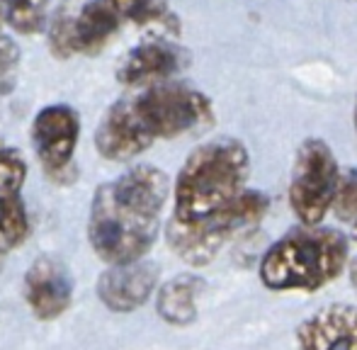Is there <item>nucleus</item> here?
<instances>
[{"instance_id":"obj_6","label":"nucleus","mask_w":357,"mask_h":350,"mask_svg":"<svg viewBox=\"0 0 357 350\" xmlns=\"http://www.w3.org/2000/svg\"><path fill=\"white\" fill-rule=\"evenodd\" d=\"M132 100L144 129L153 142L202 132L214 122L212 100L199 90L178 83L153 86Z\"/></svg>"},{"instance_id":"obj_12","label":"nucleus","mask_w":357,"mask_h":350,"mask_svg":"<svg viewBox=\"0 0 357 350\" xmlns=\"http://www.w3.org/2000/svg\"><path fill=\"white\" fill-rule=\"evenodd\" d=\"M24 299L42 321L59 319L73 299V282L66 265L54 256H42L24 275Z\"/></svg>"},{"instance_id":"obj_18","label":"nucleus","mask_w":357,"mask_h":350,"mask_svg":"<svg viewBox=\"0 0 357 350\" xmlns=\"http://www.w3.org/2000/svg\"><path fill=\"white\" fill-rule=\"evenodd\" d=\"M333 212L340 222H357V168L340 178V188L335 195Z\"/></svg>"},{"instance_id":"obj_24","label":"nucleus","mask_w":357,"mask_h":350,"mask_svg":"<svg viewBox=\"0 0 357 350\" xmlns=\"http://www.w3.org/2000/svg\"><path fill=\"white\" fill-rule=\"evenodd\" d=\"M0 22H3V13H0Z\"/></svg>"},{"instance_id":"obj_2","label":"nucleus","mask_w":357,"mask_h":350,"mask_svg":"<svg viewBox=\"0 0 357 350\" xmlns=\"http://www.w3.org/2000/svg\"><path fill=\"white\" fill-rule=\"evenodd\" d=\"M248 149L234 137L199 144L183 163L173 185V222L195 224L224 209L245 192Z\"/></svg>"},{"instance_id":"obj_10","label":"nucleus","mask_w":357,"mask_h":350,"mask_svg":"<svg viewBox=\"0 0 357 350\" xmlns=\"http://www.w3.org/2000/svg\"><path fill=\"white\" fill-rule=\"evenodd\" d=\"M188 52L170 39H146L119 63L117 78L124 86H163L188 66Z\"/></svg>"},{"instance_id":"obj_13","label":"nucleus","mask_w":357,"mask_h":350,"mask_svg":"<svg viewBox=\"0 0 357 350\" xmlns=\"http://www.w3.org/2000/svg\"><path fill=\"white\" fill-rule=\"evenodd\" d=\"M151 144L153 139L144 129L132 98L112 105L95 132V146L107 161H129L144 153Z\"/></svg>"},{"instance_id":"obj_16","label":"nucleus","mask_w":357,"mask_h":350,"mask_svg":"<svg viewBox=\"0 0 357 350\" xmlns=\"http://www.w3.org/2000/svg\"><path fill=\"white\" fill-rule=\"evenodd\" d=\"M29 219L20 192L0 188V256H8L13 248L27 238Z\"/></svg>"},{"instance_id":"obj_20","label":"nucleus","mask_w":357,"mask_h":350,"mask_svg":"<svg viewBox=\"0 0 357 350\" xmlns=\"http://www.w3.org/2000/svg\"><path fill=\"white\" fill-rule=\"evenodd\" d=\"M24 175H27V166L20 158V153L0 149V188L20 192V188L24 183Z\"/></svg>"},{"instance_id":"obj_17","label":"nucleus","mask_w":357,"mask_h":350,"mask_svg":"<svg viewBox=\"0 0 357 350\" xmlns=\"http://www.w3.org/2000/svg\"><path fill=\"white\" fill-rule=\"evenodd\" d=\"M47 8L49 0H8L5 17L20 34H34L47 22Z\"/></svg>"},{"instance_id":"obj_1","label":"nucleus","mask_w":357,"mask_h":350,"mask_svg":"<svg viewBox=\"0 0 357 350\" xmlns=\"http://www.w3.org/2000/svg\"><path fill=\"white\" fill-rule=\"evenodd\" d=\"M168 195V175L155 166H134L100 185L88 219L93 251L109 265L144 261L158 236Z\"/></svg>"},{"instance_id":"obj_14","label":"nucleus","mask_w":357,"mask_h":350,"mask_svg":"<svg viewBox=\"0 0 357 350\" xmlns=\"http://www.w3.org/2000/svg\"><path fill=\"white\" fill-rule=\"evenodd\" d=\"M202 289L204 282L197 275H178L158 289L155 312L170 326H190L197 319V297L202 294Z\"/></svg>"},{"instance_id":"obj_8","label":"nucleus","mask_w":357,"mask_h":350,"mask_svg":"<svg viewBox=\"0 0 357 350\" xmlns=\"http://www.w3.org/2000/svg\"><path fill=\"white\" fill-rule=\"evenodd\" d=\"M78 134V114L68 105H49L39 109L32 122V144L47 173L54 175L71 163Z\"/></svg>"},{"instance_id":"obj_7","label":"nucleus","mask_w":357,"mask_h":350,"mask_svg":"<svg viewBox=\"0 0 357 350\" xmlns=\"http://www.w3.org/2000/svg\"><path fill=\"white\" fill-rule=\"evenodd\" d=\"M119 22L107 0H88L80 8L63 5L52 22V52L66 59L71 54H95L117 32Z\"/></svg>"},{"instance_id":"obj_11","label":"nucleus","mask_w":357,"mask_h":350,"mask_svg":"<svg viewBox=\"0 0 357 350\" xmlns=\"http://www.w3.org/2000/svg\"><path fill=\"white\" fill-rule=\"evenodd\" d=\"M158 284V265L149 261L109 265L98 280V297L109 312L132 314L149 302Z\"/></svg>"},{"instance_id":"obj_19","label":"nucleus","mask_w":357,"mask_h":350,"mask_svg":"<svg viewBox=\"0 0 357 350\" xmlns=\"http://www.w3.org/2000/svg\"><path fill=\"white\" fill-rule=\"evenodd\" d=\"M20 49L13 39L0 37V98L8 95L15 88V76H17Z\"/></svg>"},{"instance_id":"obj_3","label":"nucleus","mask_w":357,"mask_h":350,"mask_svg":"<svg viewBox=\"0 0 357 350\" xmlns=\"http://www.w3.org/2000/svg\"><path fill=\"white\" fill-rule=\"evenodd\" d=\"M345 234L326 227L287 231L260 258V282L273 292H316L340 277L348 263Z\"/></svg>"},{"instance_id":"obj_23","label":"nucleus","mask_w":357,"mask_h":350,"mask_svg":"<svg viewBox=\"0 0 357 350\" xmlns=\"http://www.w3.org/2000/svg\"><path fill=\"white\" fill-rule=\"evenodd\" d=\"M3 258H5V256H0V268H3Z\"/></svg>"},{"instance_id":"obj_21","label":"nucleus","mask_w":357,"mask_h":350,"mask_svg":"<svg viewBox=\"0 0 357 350\" xmlns=\"http://www.w3.org/2000/svg\"><path fill=\"white\" fill-rule=\"evenodd\" d=\"M353 124H355V132H357V100H355V109H353Z\"/></svg>"},{"instance_id":"obj_9","label":"nucleus","mask_w":357,"mask_h":350,"mask_svg":"<svg viewBox=\"0 0 357 350\" xmlns=\"http://www.w3.org/2000/svg\"><path fill=\"white\" fill-rule=\"evenodd\" d=\"M296 350H357V304H326L294 331Z\"/></svg>"},{"instance_id":"obj_5","label":"nucleus","mask_w":357,"mask_h":350,"mask_svg":"<svg viewBox=\"0 0 357 350\" xmlns=\"http://www.w3.org/2000/svg\"><path fill=\"white\" fill-rule=\"evenodd\" d=\"M340 166L324 139H306L294 153L289 209L301 227H321L340 188Z\"/></svg>"},{"instance_id":"obj_15","label":"nucleus","mask_w":357,"mask_h":350,"mask_svg":"<svg viewBox=\"0 0 357 350\" xmlns=\"http://www.w3.org/2000/svg\"><path fill=\"white\" fill-rule=\"evenodd\" d=\"M107 3L119 20H129L144 27H160L170 34L180 29L178 17L170 13L165 0H107Z\"/></svg>"},{"instance_id":"obj_4","label":"nucleus","mask_w":357,"mask_h":350,"mask_svg":"<svg viewBox=\"0 0 357 350\" xmlns=\"http://www.w3.org/2000/svg\"><path fill=\"white\" fill-rule=\"evenodd\" d=\"M268 195L258 190H245L238 199L195 224H178L170 219L165 227V238L180 261L192 268H202L212 263L234 238L258 227L268 214Z\"/></svg>"},{"instance_id":"obj_22","label":"nucleus","mask_w":357,"mask_h":350,"mask_svg":"<svg viewBox=\"0 0 357 350\" xmlns=\"http://www.w3.org/2000/svg\"><path fill=\"white\" fill-rule=\"evenodd\" d=\"M353 236H355V241H357V222L353 224Z\"/></svg>"}]
</instances>
